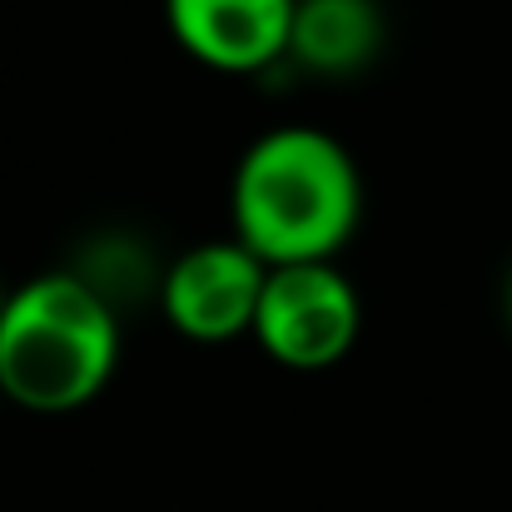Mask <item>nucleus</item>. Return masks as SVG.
Here are the masks:
<instances>
[{
	"instance_id": "f257e3e1",
	"label": "nucleus",
	"mask_w": 512,
	"mask_h": 512,
	"mask_svg": "<svg viewBox=\"0 0 512 512\" xmlns=\"http://www.w3.org/2000/svg\"><path fill=\"white\" fill-rule=\"evenodd\" d=\"M234 229L269 269L329 264L358 224V170L334 135L279 125L234 170Z\"/></svg>"
},
{
	"instance_id": "20e7f679",
	"label": "nucleus",
	"mask_w": 512,
	"mask_h": 512,
	"mask_svg": "<svg viewBox=\"0 0 512 512\" xmlns=\"http://www.w3.org/2000/svg\"><path fill=\"white\" fill-rule=\"evenodd\" d=\"M264 284L269 264L239 239H219V244H194L174 259L160 299L184 339L224 343L254 329Z\"/></svg>"
},
{
	"instance_id": "7ed1b4c3",
	"label": "nucleus",
	"mask_w": 512,
	"mask_h": 512,
	"mask_svg": "<svg viewBox=\"0 0 512 512\" xmlns=\"http://www.w3.org/2000/svg\"><path fill=\"white\" fill-rule=\"evenodd\" d=\"M254 334L289 368H329L358 334V294L334 264L269 269Z\"/></svg>"
},
{
	"instance_id": "6e6552de",
	"label": "nucleus",
	"mask_w": 512,
	"mask_h": 512,
	"mask_svg": "<svg viewBox=\"0 0 512 512\" xmlns=\"http://www.w3.org/2000/svg\"><path fill=\"white\" fill-rule=\"evenodd\" d=\"M0 314H5V294H0Z\"/></svg>"
},
{
	"instance_id": "f03ea898",
	"label": "nucleus",
	"mask_w": 512,
	"mask_h": 512,
	"mask_svg": "<svg viewBox=\"0 0 512 512\" xmlns=\"http://www.w3.org/2000/svg\"><path fill=\"white\" fill-rule=\"evenodd\" d=\"M120 358L110 304L80 274H40L5 299L0 393L30 413H70L90 403Z\"/></svg>"
},
{
	"instance_id": "0eeeda50",
	"label": "nucleus",
	"mask_w": 512,
	"mask_h": 512,
	"mask_svg": "<svg viewBox=\"0 0 512 512\" xmlns=\"http://www.w3.org/2000/svg\"><path fill=\"white\" fill-rule=\"evenodd\" d=\"M508 309H512V279H508Z\"/></svg>"
},
{
	"instance_id": "423d86ee",
	"label": "nucleus",
	"mask_w": 512,
	"mask_h": 512,
	"mask_svg": "<svg viewBox=\"0 0 512 512\" xmlns=\"http://www.w3.org/2000/svg\"><path fill=\"white\" fill-rule=\"evenodd\" d=\"M383 45V15L378 0H299L289 55L309 70L348 75L373 60Z\"/></svg>"
},
{
	"instance_id": "39448f33",
	"label": "nucleus",
	"mask_w": 512,
	"mask_h": 512,
	"mask_svg": "<svg viewBox=\"0 0 512 512\" xmlns=\"http://www.w3.org/2000/svg\"><path fill=\"white\" fill-rule=\"evenodd\" d=\"M299 0H165L179 45L214 70H259L289 50Z\"/></svg>"
}]
</instances>
